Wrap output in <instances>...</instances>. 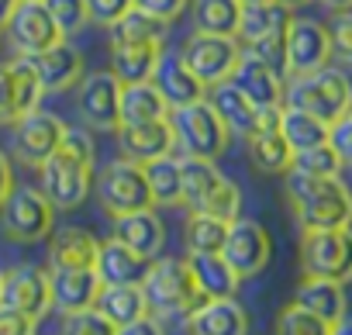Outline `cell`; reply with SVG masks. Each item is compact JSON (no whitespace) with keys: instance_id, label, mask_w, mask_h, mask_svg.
Masks as SVG:
<instances>
[{"instance_id":"1","label":"cell","mask_w":352,"mask_h":335,"mask_svg":"<svg viewBox=\"0 0 352 335\" xmlns=\"http://www.w3.org/2000/svg\"><path fill=\"white\" fill-rule=\"evenodd\" d=\"M42 194L56 211H73L94 187V138L83 128H66L63 145L38 166Z\"/></svg>"},{"instance_id":"2","label":"cell","mask_w":352,"mask_h":335,"mask_svg":"<svg viewBox=\"0 0 352 335\" xmlns=\"http://www.w3.org/2000/svg\"><path fill=\"white\" fill-rule=\"evenodd\" d=\"M287 201L304 232L352 225V191L338 177H307L287 170Z\"/></svg>"},{"instance_id":"3","label":"cell","mask_w":352,"mask_h":335,"mask_svg":"<svg viewBox=\"0 0 352 335\" xmlns=\"http://www.w3.org/2000/svg\"><path fill=\"white\" fill-rule=\"evenodd\" d=\"M184 170V208L197 211V215H214L225 221L239 218L242 208V191L235 180H228L214 159H197V155H184L180 159Z\"/></svg>"},{"instance_id":"4","label":"cell","mask_w":352,"mask_h":335,"mask_svg":"<svg viewBox=\"0 0 352 335\" xmlns=\"http://www.w3.org/2000/svg\"><path fill=\"white\" fill-rule=\"evenodd\" d=\"M142 294L148 301V311L155 318H180V314H190L204 297L194 283V270L187 259H152L145 277H142Z\"/></svg>"},{"instance_id":"5","label":"cell","mask_w":352,"mask_h":335,"mask_svg":"<svg viewBox=\"0 0 352 335\" xmlns=\"http://www.w3.org/2000/svg\"><path fill=\"white\" fill-rule=\"evenodd\" d=\"M283 104L300 107V111L321 118L324 125H335L338 118H345L352 111V80L342 69H331V66L294 76L287 83Z\"/></svg>"},{"instance_id":"6","label":"cell","mask_w":352,"mask_h":335,"mask_svg":"<svg viewBox=\"0 0 352 335\" xmlns=\"http://www.w3.org/2000/svg\"><path fill=\"white\" fill-rule=\"evenodd\" d=\"M169 125H173L176 145L184 149V155H197V159H218L232 138L228 125L221 121V114L214 111V104L208 97L184 104V107H173Z\"/></svg>"},{"instance_id":"7","label":"cell","mask_w":352,"mask_h":335,"mask_svg":"<svg viewBox=\"0 0 352 335\" xmlns=\"http://www.w3.org/2000/svg\"><path fill=\"white\" fill-rule=\"evenodd\" d=\"M94 191H97V197H100V208H104L111 218L155 208V204H152L148 180H145V170H142L138 162H131V159H114V162H107L104 170L97 173V180H94Z\"/></svg>"},{"instance_id":"8","label":"cell","mask_w":352,"mask_h":335,"mask_svg":"<svg viewBox=\"0 0 352 335\" xmlns=\"http://www.w3.org/2000/svg\"><path fill=\"white\" fill-rule=\"evenodd\" d=\"M300 270L321 280H352V228H324L300 235Z\"/></svg>"},{"instance_id":"9","label":"cell","mask_w":352,"mask_h":335,"mask_svg":"<svg viewBox=\"0 0 352 335\" xmlns=\"http://www.w3.org/2000/svg\"><path fill=\"white\" fill-rule=\"evenodd\" d=\"M52 218L56 208L49 204V197L35 187H14L8 194V201L0 204V225H4V235L14 242H42L52 235Z\"/></svg>"},{"instance_id":"10","label":"cell","mask_w":352,"mask_h":335,"mask_svg":"<svg viewBox=\"0 0 352 335\" xmlns=\"http://www.w3.org/2000/svg\"><path fill=\"white\" fill-rule=\"evenodd\" d=\"M184 63L194 69V76L211 90L218 83H228L239 59H242V42L232 35H208V32H194L187 35L184 49H180Z\"/></svg>"},{"instance_id":"11","label":"cell","mask_w":352,"mask_h":335,"mask_svg":"<svg viewBox=\"0 0 352 335\" xmlns=\"http://www.w3.org/2000/svg\"><path fill=\"white\" fill-rule=\"evenodd\" d=\"M4 32H8L14 52L25 56V59L42 56V52H49L52 45L66 42L63 28L56 25V18H52L49 8H45V0H21Z\"/></svg>"},{"instance_id":"12","label":"cell","mask_w":352,"mask_h":335,"mask_svg":"<svg viewBox=\"0 0 352 335\" xmlns=\"http://www.w3.org/2000/svg\"><path fill=\"white\" fill-rule=\"evenodd\" d=\"M42 83L32 66V59H11L0 63V125H18L25 114L38 111Z\"/></svg>"},{"instance_id":"13","label":"cell","mask_w":352,"mask_h":335,"mask_svg":"<svg viewBox=\"0 0 352 335\" xmlns=\"http://www.w3.org/2000/svg\"><path fill=\"white\" fill-rule=\"evenodd\" d=\"M331 59V32L314 18H294L287 28V59L283 69L290 76H304L324 69Z\"/></svg>"},{"instance_id":"14","label":"cell","mask_w":352,"mask_h":335,"mask_svg":"<svg viewBox=\"0 0 352 335\" xmlns=\"http://www.w3.org/2000/svg\"><path fill=\"white\" fill-rule=\"evenodd\" d=\"M270 252H273V242H270V232L259 221H252V218H235L232 221L221 256L239 273V280H249V277L263 273L266 263H270Z\"/></svg>"},{"instance_id":"15","label":"cell","mask_w":352,"mask_h":335,"mask_svg":"<svg viewBox=\"0 0 352 335\" xmlns=\"http://www.w3.org/2000/svg\"><path fill=\"white\" fill-rule=\"evenodd\" d=\"M121 80L111 69L87 73L80 87V114L97 131H118L121 125Z\"/></svg>"},{"instance_id":"16","label":"cell","mask_w":352,"mask_h":335,"mask_svg":"<svg viewBox=\"0 0 352 335\" xmlns=\"http://www.w3.org/2000/svg\"><path fill=\"white\" fill-rule=\"evenodd\" d=\"M111 73L121 83H145L155 73L159 56L166 52V39H135L111 32Z\"/></svg>"},{"instance_id":"17","label":"cell","mask_w":352,"mask_h":335,"mask_svg":"<svg viewBox=\"0 0 352 335\" xmlns=\"http://www.w3.org/2000/svg\"><path fill=\"white\" fill-rule=\"evenodd\" d=\"M0 304L8 307H18L25 314H32L35 321L52 307V280H49V270L42 266H32V263H21V266H11L4 273V297Z\"/></svg>"},{"instance_id":"18","label":"cell","mask_w":352,"mask_h":335,"mask_svg":"<svg viewBox=\"0 0 352 335\" xmlns=\"http://www.w3.org/2000/svg\"><path fill=\"white\" fill-rule=\"evenodd\" d=\"M232 83H235L259 111H280V107H283L287 83H283L280 69L270 66V63H263L259 56L245 52V49H242V59H239V66H235V73H232Z\"/></svg>"},{"instance_id":"19","label":"cell","mask_w":352,"mask_h":335,"mask_svg":"<svg viewBox=\"0 0 352 335\" xmlns=\"http://www.w3.org/2000/svg\"><path fill=\"white\" fill-rule=\"evenodd\" d=\"M66 125L49 111H32L14 125V152L28 166H42L59 145H63Z\"/></svg>"},{"instance_id":"20","label":"cell","mask_w":352,"mask_h":335,"mask_svg":"<svg viewBox=\"0 0 352 335\" xmlns=\"http://www.w3.org/2000/svg\"><path fill=\"white\" fill-rule=\"evenodd\" d=\"M208 100L214 104V111L221 114V121L228 125V131L232 135H242V138H249L252 131H259L266 125H280V111H283V107L280 111H259L232 80L211 87V97Z\"/></svg>"},{"instance_id":"21","label":"cell","mask_w":352,"mask_h":335,"mask_svg":"<svg viewBox=\"0 0 352 335\" xmlns=\"http://www.w3.org/2000/svg\"><path fill=\"white\" fill-rule=\"evenodd\" d=\"M49 280H52V307H59L63 314L94 307L104 287L94 266H52Z\"/></svg>"},{"instance_id":"22","label":"cell","mask_w":352,"mask_h":335,"mask_svg":"<svg viewBox=\"0 0 352 335\" xmlns=\"http://www.w3.org/2000/svg\"><path fill=\"white\" fill-rule=\"evenodd\" d=\"M152 83H155V87H159V94L166 97L169 111L208 97V87L194 76V69L184 63V56H180V52H169V49L159 56L155 73H152Z\"/></svg>"},{"instance_id":"23","label":"cell","mask_w":352,"mask_h":335,"mask_svg":"<svg viewBox=\"0 0 352 335\" xmlns=\"http://www.w3.org/2000/svg\"><path fill=\"white\" fill-rule=\"evenodd\" d=\"M32 66H35L38 83H42L45 94H66L69 87L83 83V76H87L83 52L76 45H69V42H59L42 56H32Z\"/></svg>"},{"instance_id":"24","label":"cell","mask_w":352,"mask_h":335,"mask_svg":"<svg viewBox=\"0 0 352 335\" xmlns=\"http://www.w3.org/2000/svg\"><path fill=\"white\" fill-rule=\"evenodd\" d=\"M118 145H121L124 159L145 166L159 155H169L176 149V135H173L169 118L145 121V125H118Z\"/></svg>"},{"instance_id":"25","label":"cell","mask_w":352,"mask_h":335,"mask_svg":"<svg viewBox=\"0 0 352 335\" xmlns=\"http://www.w3.org/2000/svg\"><path fill=\"white\" fill-rule=\"evenodd\" d=\"M190 335H249V314L235 297H204L187 314Z\"/></svg>"},{"instance_id":"26","label":"cell","mask_w":352,"mask_h":335,"mask_svg":"<svg viewBox=\"0 0 352 335\" xmlns=\"http://www.w3.org/2000/svg\"><path fill=\"white\" fill-rule=\"evenodd\" d=\"M111 235L118 242H124L128 249H135L138 256H145V259H155L162 252V246H166V225L155 215V208H145V211H131V215L114 218V232Z\"/></svg>"},{"instance_id":"27","label":"cell","mask_w":352,"mask_h":335,"mask_svg":"<svg viewBox=\"0 0 352 335\" xmlns=\"http://www.w3.org/2000/svg\"><path fill=\"white\" fill-rule=\"evenodd\" d=\"M148 263H152V259L138 256L135 249H128L124 242H118V239L111 235V239H100L94 270H97L100 283H142Z\"/></svg>"},{"instance_id":"28","label":"cell","mask_w":352,"mask_h":335,"mask_svg":"<svg viewBox=\"0 0 352 335\" xmlns=\"http://www.w3.org/2000/svg\"><path fill=\"white\" fill-rule=\"evenodd\" d=\"M294 304H300L304 311L324 318L328 325H338L349 314V301H345V283L338 280H321V277H304L297 283Z\"/></svg>"},{"instance_id":"29","label":"cell","mask_w":352,"mask_h":335,"mask_svg":"<svg viewBox=\"0 0 352 335\" xmlns=\"http://www.w3.org/2000/svg\"><path fill=\"white\" fill-rule=\"evenodd\" d=\"M294 21V11L276 4V0H263V4H242V21H239V42L256 45L266 39L287 35Z\"/></svg>"},{"instance_id":"30","label":"cell","mask_w":352,"mask_h":335,"mask_svg":"<svg viewBox=\"0 0 352 335\" xmlns=\"http://www.w3.org/2000/svg\"><path fill=\"white\" fill-rule=\"evenodd\" d=\"M97 249H100V239L76 225L56 228L49 235V263L52 266H94Z\"/></svg>"},{"instance_id":"31","label":"cell","mask_w":352,"mask_h":335,"mask_svg":"<svg viewBox=\"0 0 352 335\" xmlns=\"http://www.w3.org/2000/svg\"><path fill=\"white\" fill-rule=\"evenodd\" d=\"M187 263L194 270V283H197L201 297H235L242 280L221 252H190Z\"/></svg>"},{"instance_id":"32","label":"cell","mask_w":352,"mask_h":335,"mask_svg":"<svg viewBox=\"0 0 352 335\" xmlns=\"http://www.w3.org/2000/svg\"><path fill=\"white\" fill-rule=\"evenodd\" d=\"M245 142H249V159L259 173H287L294 166V149L283 138L280 125H266V128L252 131Z\"/></svg>"},{"instance_id":"33","label":"cell","mask_w":352,"mask_h":335,"mask_svg":"<svg viewBox=\"0 0 352 335\" xmlns=\"http://www.w3.org/2000/svg\"><path fill=\"white\" fill-rule=\"evenodd\" d=\"M94 307L100 314H107L114 325H128V321H138V318L152 314L148 301L142 294V283H104Z\"/></svg>"},{"instance_id":"34","label":"cell","mask_w":352,"mask_h":335,"mask_svg":"<svg viewBox=\"0 0 352 335\" xmlns=\"http://www.w3.org/2000/svg\"><path fill=\"white\" fill-rule=\"evenodd\" d=\"M142 170H145L155 208H180L184 204V170H180V159H176L173 152L145 162Z\"/></svg>"},{"instance_id":"35","label":"cell","mask_w":352,"mask_h":335,"mask_svg":"<svg viewBox=\"0 0 352 335\" xmlns=\"http://www.w3.org/2000/svg\"><path fill=\"white\" fill-rule=\"evenodd\" d=\"M169 118V104L152 80L121 87V125H145Z\"/></svg>"},{"instance_id":"36","label":"cell","mask_w":352,"mask_h":335,"mask_svg":"<svg viewBox=\"0 0 352 335\" xmlns=\"http://www.w3.org/2000/svg\"><path fill=\"white\" fill-rule=\"evenodd\" d=\"M280 131H283V138L290 142V149L297 155L304 149H314V145L328 142L331 125H324L321 118H314V114H307L300 107H287L283 104V111H280Z\"/></svg>"},{"instance_id":"37","label":"cell","mask_w":352,"mask_h":335,"mask_svg":"<svg viewBox=\"0 0 352 335\" xmlns=\"http://www.w3.org/2000/svg\"><path fill=\"white\" fill-rule=\"evenodd\" d=\"M239 21H242V0H194L197 32L239 39Z\"/></svg>"},{"instance_id":"38","label":"cell","mask_w":352,"mask_h":335,"mask_svg":"<svg viewBox=\"0 0 352 335\" xmlns=\"http://www.w3.org/2000/svg\"><path fill=\"white\" fill-rule=\"evenodd\" d=\"M228 228H232V221H225V218L190 211V221H187V249H190V252H221V249H225V239H228Z\"/></svg>"},{"instance_id":"39","label":"cell","mask_w":352,"mask_h":335,"mask_svg":"<svg viewBox=\"0 0 352 335\" xmlns=\"http://www.w3.org/2000/svg\"><path fill=\"white\" fill-rule=\"evenodd\" d=\"M290 170L307 173V177H338V173H342V159H338V152H335L328 142H321V145H314V149L297 152Z\"/></svg>"},{"instance_id":"40","label":"cell","mask_w":352,"mask_h":335,"mask_svg":"<svg viewBox=\"0 0 352 335\" xmlns=\"http://www.w3.org/2000/svg\"><path fill=\"white\" fill-rule=\"evenodd\" d=\"M276 335H331V325L300 304H287L276 318Z\"/></svg>"},{"instance_id":"41","label":"cell","mask_w":352,"mask_h":335,"mask_svg":"<svg viewBox=\"0 0 352 335\" xmlns=\"http://www.w3.org/2000/svg\"><path fill=\"white\" fill-rule=\"evenodd\" d=\"M66 335H118V325L97 307L66 314Z\"/></svg>"},{"instance_id":"42","label":"cell","mask_w":352,"mask_h":335,"mask_svg":"<svg viewBox=\"0 0 352 335\" xmlns=\"http://www.w3.org/2000/svg\"><path fill=\"white\" fill-rule=\"evenodd\" d=\"M45 8L56 18V25L63 28V35H73V32H80L90 21L87 0H45Z\"/></svg>"},{"instance_id":"43","label":"cell","mask_w":352,"mask_h":335,"mask_svg":"<svg viewBox=\"0 0 352 335\" xmlns=\"http://www.w3.org/2000/svg\"><path fill=\"white\" fill-rule=\"evenodd\" d=\"M131 8H135V0H87L90 21L100 28H114Z\"/></svg>"},{"instance_id":"44","label":"cell","mask_w":352,"mask_h":335,"mask_svg":"<svg viewBox=\"0 0 352 335\" xmlns=\"http://www.w3.org/2000/svg\"><path fill=\"white\" fill-rule=\"evenodd\" d=\"M328 145L338 152L342 166H352V111L331 125V131H328Z\"/></svg>"},{"instance_id":"45","label":"cell","mask_w":352,"mask_h":335,"mask_svg":"<svg viewBox=\"0 0 352 335\" xmlns=\"http://www.w3.org/2000/svg\"><path fill=\"white\" fill-rule=\"evenodd\" d=\"M328 32H331V52H338L345 63H352V11H342Z\"/></svg>"},{"instance_id":"46","label":"cell","mask_w":352,"mask_h":335,"mask_svg":"<svg viewBox=\"0 0 352 335\" xmlns=\"http://www.w3.org/2000/svg\"><path fill=\"white\" fill-rule=\"evenodd\" d=\"M0 335H35V318L18 307L0 304Z\"/></svg>"},{"instance_id":"47","label":"cell","mask_w":352,"mask_h":335,"mask_svg":"<svg viewBox=\"0 0 352 335\" xmlns=\"http://www.w3.org/2000/svg\"><path fill=\"white\" fill-rule=\"evenodd\" d=\"M187 4H190V0H135V8H138V11H145V14L166 21V25L180 18V14L187 11Z\"/></svg>"},{"instance_id":"48","label":"cell","mask_w":352,"mask_h":335,"mask_svg":"<svg viewBox=\"0 0 352 335\" xmlns=\"http://www.w3.org/2000/svg\"><path fill=\"white\" fill-rule=\"evenodd\" d=\"M118 335H162V325L155 314H145L138 321H128V325H118Z\"/></svg>"},{"instance_id":"49","label":"cell","mask_w":352,"mask_h":335,"mask_svg":"<svg viewBox=\"0 0 352 335\" xmlns=\"http://www.w3.org/2000/svg\"><path fill=\"white\" fill-rule=\"evenodd\" d=\"M14 191V170H11V159H8V152L0 149V204L8 201V194Z\"/></svg>"},{"instance_id":"50","label":"cell","mask_w":352,"mask_h":335,"mask_svg":"<svg viewBox=\"0 0 352 335\" xmlns=\"http://www.w3.org/2000/svg\"><path fill=\"white\" fill-rule=\"evenodd\" d=\"M18 4H21V0H0V32L8 28V21H11V14L18 11Z\"/></svg>"},{"instance_id":"51","label":"cell","mask_w":352,"mask_h":335,"mask_svg":"<svg viewBox=\"0 0 352 335\" xmlns=\"http://www.w3.org/2000/svg\"><path fill=\"white\" fill-rule=\"evenodd\" d=\"M321 4H324L328 11H338V14H342V11H352V0H321Z\"/></svg>"},{"instance_id":"52","label":"cell","mask_w":352,"mask_h":335,"mask_svg":"<svg viewBox=\"0 0 352 335\" xmlns=\"http://www.w3.org/2000/svg\"><path fill=\"white\" fill-rule=\"evenodd\" d=\"M331 335H352V318L345 314L338 325H331Z\"/></svg>"},{"instance_id":"53","label":"cell","mask_w":352,"mask_h":335,"mask_svg":"<svg viewBox=\"0 0 352 335\" xmlns=\"http://www.w3.org/2000/svg\"><path fill=\"white\" fill-rule=\"evenodd\" d=\"M276 4H283V8H290V11H294V8H304V4H311V0H276Z\"/></svg>"},{"instance_id":"54","label":"cell","mask_w":352,"mask_h":335,"mask_svg":"<svg viewBox=\"0 0 352 335\" xmlns=\"http://www.w3.org/2000/svg\"><path fill=\"white\" fill-rule=\"evenodd\" d=\"M0 297H4V273H0Z\"/></svg>"},{"instance_id":"55","label":"cell","mask_w":352,"mask_h":335,"mask_svg":"<svg viewBox=\"0 0 352 335\" xmlns=\"http://www.w3.org/2000/svg\"><path fill=\"white\" fill-rule=\"evenodd\" d=\"M242 4H263V0H242Z\"/></svg>"}]
</instances>
